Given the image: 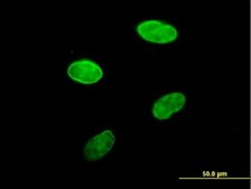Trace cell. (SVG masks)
<instances>
[{
  "mask_svg": "<svg viewBox=\"0 0 251 189\" xmlns=\"http://www.w3.org/2000/svg\"><path fill=\"white\" fill-rule=\"evenodd\" d=\"M60 74L64 83L74 89L98 90L108 83L104 61L83 50H70L61 60Z\"/></svg>",
  "mask_w": 251,
  "mask_h": 189,
  "instance_id": "3957f363",
  "label": "cell"
},
{
  "mask_svg": "<svg viewBox=\"0 0 251 189\" xmlns=\"http://www.w3.org/2000/svg\"><path fill=\"white\" fill-rule=\"evenodd\" d=\"M145 121L152 125L186 124L193 113V96L186 88L149 90L144 102Z\"/></svg>",
  "mask_w": 251,
  "mask_h": 189,
  "instance_id": "7a4b0ae2",
  "label": "cell"
},
{
  "mask_svg": "<svg viewBox=\"0 0 251 189\" xmlns=\"http://www.w3.org/2000/svg\"><path fill=\"white\" fill-rule=\"evenodd\" d=\"M126 36L136 54H167L182 44V30L176 23L160 16L132 19Z\"/></svg>",
  "mask_w": 251,
  "mask_h": 189,
  "instance_id": "6da1fadb",
  "label": "cell"
},
{
  "mask_svg": "<svg viewBox=\"0 0 251 189\" xmlns=\"http://www.w3.org/2000/svg\"><path fill=\"white\" fill-rule=\"evenodd\" d=\"M121 141L123 133L119 128L115 125H101L82 133L76 139V144L82 161L93 165L111 158Z\"/></svg>",
  "mask_w": 251,
  "mask_h": 189,
  "instance_id": "277c9868",
  "label": "cell"
}]
</instances>
